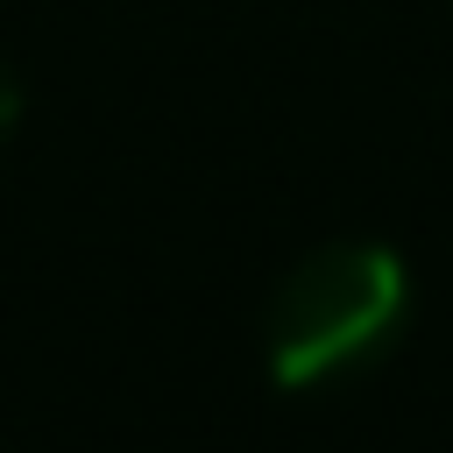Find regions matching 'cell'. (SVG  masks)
I'll return each mask as SVG.
<instances>
[{"mask_svg":"<svg viewBox=\"0 0 453 453\" xmlns=\"http://www.w3.org/2000/svg\"><path fill=\"white\" fill-rule=\"evenodd\" d=\"M411 304V276L382 241H326L311 248L262 311V368L276 389H319L361 361H375Z\"/></svg>","mask_w":453,"mask_h":453,"instance_id":"1","label":"cell"},{"mask_svg":"<svg viewBox=\"0 0 453 453\" xmlns=\"http://www.w3.org/2000/svg\"><path fill=\"white\" fill-rule=\"evenodd\" d=\"M14 120H21V85H14V71L0 64V142L14 134Z\"/></svg>","mask_w":453,"mask_h":453,"instance_id":"2","label":"cell"}]
</instances>
